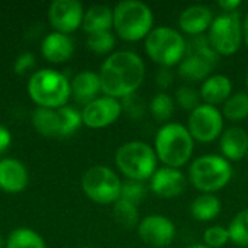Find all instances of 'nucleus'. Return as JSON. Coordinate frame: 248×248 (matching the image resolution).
<instances>
[{
    "mask_svg": "<svg viewBox=\"0 0 248 248\" xmlns=\"http://www.w3.org/2000/svg\"><path fill=\"white\" fill-rule=\"evenodd\" d=\"M28 185V171L25 166L15 158L0 161V189L9 193L22 192Z\"/></svg>",
    "mask_w": 248,
    "mask_h": 248,
    "instance_id": "obj_19",
    "label": "nucleus"
},
{
    "mask_svg": "<svg viewBox=\"0 0 248 248\" xmlns=\"http://www.w3.org/2000/svg\"><path fill=\"white\" fill-rule=\"evenodd\" d=\"M147 57L160 68H173L182 62L187 52L185 35L171 26H155L144 39Z\"/></svg>",
    "mask_w": 248,
    "mask_h": 248,
    "instance_id": "obj_5",
    "label": "nucleus"
},
{
    "mask_svg": "<svg viewBox=\"0 0 248 248\" xmlns=\"http://www.w3.org/2000/svg\"><path fill=\"white\" fill-rule=\"evenodd\" d=\"M83 29L87 35L112 31L113 28V9L105 4L92 6L87 12H84L83 17Z\"/></svg>",
    "mask_w": 248,
    "mask_h": 248,
    "instance_id": "obj_23",
    "label": "nucleus"
},
{
    "mask_svg": "<svg viewBox=\"0 0 248 248\" xmlns=\"http://www.w3.org/2000/svg\"><path fill=\"white\" fill-rule=\"evenodd\" d=\"M246 86H247V89H248V70H247V74H246Z\"/></svg>",
    "mask_w": 248,
    "mask_h": 248,
    "instance_id": "obj_41",
    "label": "nucleus"
},
{
    "mask_svg": "<svg viewBox=\"0 0 248 248\" xmlns=\"http://www.w3.org/2000/svg\"><path fill=\"white\" fill-rule=\"evenodd\" d=\"M138 237L140 240L153 248H166L173 244L177 235V228L174 222L158 214L144 217L138 227Z\"/></svg>",
    "mask_w": 248,
    "mask_h": 248,
    "instance_id": "obj_12",
    "label": "nucleus"
},
{
    "mask_svg": "<svg viewBox=\"0 0 248 248\" xmlns=\"http://www.w3.org/2000/svg\"><path fill=\"white\" fill-rule=\"evenodd\" d=\"M52 28L60 33H70L83 25L84 10L77 0H55L48 10Z\"/></svg>",
    "mask_w": 248,
    "mask_h": 248,
    "instance_id": "obj_14",
    "label": "nucleus"
},
{
    "mask_svg": "<svg viewBox=\"0 0 248 248\" xmlns=\"http://www.w3.org/2000/svg\"><path fill=\"white\" fill-rule=\"evenodd\" d=\"M202 102L211 106L224 105L232 94V81L225 74H211L199 89Z\"/></svg>",
    "mask_w": 248,
    "mask_h": 248,
    "instance_id": "obj_18",
    "label": "nucleus"
},
{
    "mask_svg": "<svg viewBox=\"0 0 248 248\" xmlns=\"http://www.w3.org/2000/svg\"><path fill=\"white\" fill-rule=\"evenodd\" d=\"M115 164L126 180L147 182L158 169L154 147L142 141H129L115 153Z\"/></svg>",
    "mask_w": 248,
    "mask_h": 248,
    "instance_id": "obj_6",
    "label": "nucleus"
},
{
    "mask_svg": "<svg viewBox=\"0 0 248 248\" xmlns=\"http://www.w3.org/2000/svg\"><path fill=\"white\" fill-rule=\"evenodd\" d=\"M185 248H209L208 246H205V244H190V246H187V247Z\"/></svg>",
    "mask_w": 248,
    "mask_h": 248,
    "instance_id": "obj_40",
    "label": "nucleus"
},
{
    "mask_svg": "<svg viewBox=\"0 0 248 248\" xmlns=\"http://www.w3.org/2000/svg\"><path fill=\"white\" fill-rule=\"evenodd\" d=\"M206 36L219 57H231L237 54L244 44L243 16L240 12L221 13L215 16Z\"/></svg>",
    "mask_w": 248,
    "mask_h": 248,
    "instance_id": "obj_8",
    "label": "nucleus"
},
{
    "mask_svg": "<svg viewBox=\"0 0 248 248\" xmlns=\"http://www.w3.org/2000/svg\"><path fill=\"white\" fill-rule=\"evenodd\" d=\"M115 44H116V39H115V33L112 31L87 35V46L94 54H100V55L108 54L115 48Z\"/></svg>",
    "mask_w": 248,
    "mask_h": 248,
    "instance_id": "obj_31",
    "label": "nucleus"
},
{
    "mask_svg": "<svg viewBox=\"0 0 248 248\" xmlns=\"http://www.w3.org/2000/svg\"><path fill=\"white\" fill-rule=\"evenodd\" d=\"M113 29L126 42L142 41L154 29V13L144 1H119L113 9Z\"/></svg>",
    "mask_w": 248,
    "mask_h": 248,
    "instance_id": "obj_4",
    "label": "nucleus"
},
{
    "mask_svg": "<svg viewBox=\"0 0 248 248\" xmlns=\"http://www.w3.org/2000/svg\"><path fill=\"white\" fill-rule=\"evenodd\" d=\"M174 81V74L171 71V68H158V71L155 73V83L161 90L169 89Z\"/></svg>",
    "mask_w": 248,
    "mask_h": 248,
    "instance_id": "obj_35",
    "label": "nucleus"
},
{
    "mask_svg": "<svg viewBox=\"0 0 248 248\" xmlns=\"http://www.w3.org/2000/svg\"><path fill=\"white\" fill-rule=\"evenodd\" d=\"M222 115L231 122H241L248 118V93L237 92L222 105Z\"/></svg>",
    "mask_w": 248,
    "mask_h": 248,
    "instance_id": "obj_26",
    "label": "nucleus"
},
{
    "mask_svg": "<svg viewBox=\"0 0 248 248\" xmlns=\"http://www.w3.org/2000/svg\"><path fill=\"white\" fill-rule=\"evenodd\" d=\"M6 248H46L39 234L29 228H17L10 232L6 241Z\"/></svg>",
    "mask_w": 248,
    "mask_h": 248,
    "instance_id": "obj_27",
    "label": "nucleus"
},
{
    "mask_svg": "<svg viewBox=\"0 0 248 248\" xmlns=\"http://www.w3.org/2000/svg\"><path fill=\"white\" fill-rule=\"evenodd\" d=\"M10 140H12L10 132L4 126L0 125V153H3L10 145Z\"/></svg>",
    "mask_w": 248,
    "mask_h": 248,
    "instance_id": "obj_38",
    "label": "nucleus"
},
{
    "mask_svg": "<svg viewBox=\"0 0 248 248\" xmlns=\"http://www.w3.org/2000/svg\"><path fill=\"white\" fill-rule=\"evenodd\" d=\"M232 176V163L221 154H203L190 163L187 180L201 193L215 195L230 185Z\"/></svg>",
    "mask_w": 248,
    "mask_h": 248,
    "instance_id": "obj_3",
    "label": "nucleus"
},
{
    "mask_svg": "<svg viewBox=\"0 0 248 248\" xmlns=\"http://www.w3.org/2000/svg\"><path fill=\"white\" fill-rule=\"evenodd\" d=\"M113 217L116 219V222L124 227V228H134V227H138L140 224V212H138V206L128 202V201H124V199H119L116 203H113Z\"/></svg>",
    "mask_w": 248,
    "mask_h": 248,
    "instance_id": "obj_29",
    "label": "nucleus"
},
{
    "mask_svg": "<svg viewBox=\"0 0 248 248\" xmlns=\"http://www.w3.org/2000/svg\"><path fill=\"white\" fill-rule=\"evenodd\" d=\"M174 102L179 108L190 113L192 110H195L198 106L202 105V97H201L199 90H196L192 86L185 84V86L177 87L174 93Z\"/></svg>",
    "mask_w": 248,
    "mask_h": 248,
    "instance_id": "obj_30",
    "label": "nucleus"
},
{
    "mask_svg": "<svg viewBox=\"0 0 248 248\" xmlns=\"http://www.w3.org/2000/svg\"><path fill=\"white\" fill-rule=\"evenodd\" d=\"M221 155L230 163L241 161L248 155V132L240 126H230L224 129L219 138Z\"/></svg>",
    "mask_w": 248,
    "mask_h": 248,
    "instance_id": "obj_17",
    "label": "nucleus"
},
{
    "mask_svg": "<svg viewBox=\"0 0 248 248\" xmlns=\"http://www.w3.org/2000/svg\"><path fill=\"white\" fill-rule=\"evenodd\" d=\"M243 31H244V44L248 46V12L243 17Z\"/></svg>",
    "mask_w": 248,
    "mask_h": 248,
    "instance_id": "obj_39",
    "label": "nucleus"
},
{
    "mask_svg": "<svg viewBox=\"0 0 248 248\" xmlns=\"http://www.w3.org/2000/svg\"><path fill=\"white\" fill-rule=\"evenodd\" d=\"M145 109H147L145 102L137 93L135 94H131V96H128V97L124 99L122 110H125L134 119H140L145 113Z\"/></svg>",
    "mask_w": 248,
    "mask_h": 248,
    "instance_id": "obj_34",
    "label": "nucleus"
},
{
    "mask_svg": "<svg viewBox=\"0 0 248 248\" xmlns=\"http://www.w3.org/2000/svg\"><path fill=\"white\" fill-rule=\"evenodd\" d=\"M80 248H92V247H80Z\"/></svg>",
    "mask_w": 248,
    "mask_h": 248,
    "instance_id": "obj_43",
    "label": "nucleus"
},
{
    "mask_svg": "<svg viewBox=\"0 0 248 248\" xmlns=\"http://www.w3.org/2000/svg\"><path fill=\"white\" fill-rule=\"evenodd\" d=\"M243 6L241 0H219L218 1V7L222 10V13H232V12H238V9Z\"/></svg>",
    "mask_w": 248,
    "mask_h": 248,
    "instance_id": "obj_37",
    "label": "nucleus"
},
{
    "mask_svg": "<svg viewBox=\"0 0 248 248\" xmlns=\"http://www.w3.org/2000/svg\"><path fill=\"white\" fill-rule=\"evenodd\" d=\"M122 113V103L118 99L102 96L87 103L81 110L83 124L93 129H100L112 125Z\"/></svg>",
    "mask_w": 248,
    "mask_h": 248,
    "instance_id": "obj_13",
    "label": "nucleus"
},
{
    "mask_svg": "<svg viewBox=\"0 0 248 248\" xmlns=\"http://www.w3.org/2000/svg\"><path fill=\"white\" fill-rule=\"evenodd\" d=\"M215 65L217 62L206 57L193 52H186V57L177 65V73L186 81H203L211 76Z\"/></svg>",
    "mask_w": 248,
    "mask_h": 248,
    "instance_id": "obj_20",
    "label": "nucleus"
},
{
    "mask_svg": "<svg viewBox=\"0 0 248 248\" xmlns=\"http://www.w3.org/2000/svg\"><path fill=\"white\" fill-rule=\"evenodd\" d=\"M230 241L228 228L222 225H212L203 232V244L209 248H222Z\"/></svg>",
    "mask_w": 248,
    "mask_h": 248,
    "instance_id": "obj_33",
    "label": "nucleus"
},
{
    "mask_svg": "<svg viewBox=\"0 0 248 248\" xmlns=\"http://www.w3.org/2000/svg\"><path fill=\"white\" fill-rule=\"evenodd\" d=\"M154 151L163 166L182 169L193 157L195 140L183 124L167 122L155 134Z\"/></svg>",
    "mask_w": 248,
    "mask_h": 248,
    "instance_id": "obj_2",
    "label": "nucleus"
},
{
    "mask_svg": "<svg viewBox=\"0 0 248 248\" xmlns=\"http://www.w3.org/2000/svg\"><path fill=\"white\" fill-rule=\"evenodd\" d=\"M3 244H4V243H3V238L0 237V248H3Z\"/></svg>",
    "mask_w": 248,
    "mask_h": 248,
    "instance_id": "obj_42",
    "label": "nucleus"
},
{
    "mask_svg": "<svg viewBox=\"0 0 248 248\" xmlns=\"http://www.w3.org/2000/svg\"><path fill=\"white\" fill-rule=\"evenodd\" d=\"M42 55L51 62H64L71 58L74 52L73 41L60 32H52L45 36L41 46Z\"/></svg>",
    "mask_w": 248,
    "mask_h": 248,
    "instance_id": "obj_21",
    "label": "nucleus"
},
{
    "mask_svg": "<svg viewBox=\"0 0 248 248\" xmlns=\"http://www.w3.org/2000/svg\"><path fill=\"white\" fill-rule=\"evenodd\" d=\"M225 118L217 106L202 103L189 113L187 129L195 142L211 144L221 138L224 132Z\"/></svg>",
    "mask_w": 248,
    "mask_h": 248,
    "instance_id": "obj_11",
    "label": "nucleus"
},
{
    "mask_svg": "<svg viewBox=\"0 0 248 248\" xmlns=\"http://www.w3.org/2000/svg\"><path fill=\"white\" fill-rule=\"evenodd\" d=\"M86 196L100 205L116 203L121 199L122 182L119 176L106 166H93L81 177Z\"/></svg>",
    "mask_w": 248,
    "mask_h": 248,
    "instance_id": "obj_9",
    "label": "nucleus"
},
{
    "mask_svg": "<svg viewBox=\"0 0 248 248\" xmlns=\"http://www.w3.org/2000/svg\"><path fill=\"white\" fill-rule=\"evenodd\" d=\"M148 110L154 121L161 122L164 125L174 115V110H176L174 97H171L166 92H158L151 97V100L148 103Z\"/></svg>",
    "mask_w": 248,
    "mask_h": 248,
    "instance_id": "obj_25",
    "label": "nucleus"
},
{
    "mask_svg": "<svg viewBox=\"0 0 248 248\" xmlns=\"http://www.w3.org/2000/svg\"><path fill=\"white\" fill-rule=\"evenodd\" d=\"M145 195H147V186L144 185V182H137V180L122 182L121 199L128 201L138 206V203L145 198Z\"/></svg>",
    "mask_w": 248,
    "mask_h": 248,
    "instance_id": "obj_32",
    "label": "nucleus"
},
{
    "mask_svg": "<svg viewBox=\"0 0 248 248\" xmlns=\"http://www.w3.org/2000/svg\"><path fill=\"white\" fill-rule=\"evenodd\" d=\"M99 92H102L100 77L93 71H81L71 81V93L74 99L84 106L97 99Z\"/></svg>",
    "mask_w": 248,
    "mask_h": 248,
    "instance_id": "obj_22",
    "label": "nucleus"
},
{
    "mask_svg": "<svg viewBox=\"0 0 248 248\" xmlns=\"http://www.w3.org/2000/svg\"><path fill=\"white\" fill-rule=\"evenodd\" d=\"M100 86L105 96L125 99L135 94L145 78V64L134 51H116L100 67Z\"/></svg>",
    "mask_w": 248,
    "mask_h": 248,
    "instance_id": "obj_1",
    "label": "nucleus"
},
{
    "mask_svg": "<svg viewBox=\"0 0 248 248\" xmlns=\"http://www.w3.org/2000/svg\"><path fill=\"white\" fill-rule=\"evenodd\" d=\"M28 93L39 108L60 109L71 96V84L67 77L55 70H39L28 83Z\"/></svg>",
    "mask_w": 248,
    "mask_h": 248,
    "instance_id": "obj_7",
    "label": "nucleus"
},
{
    "mask_svg": "<svg viewBox=\"0 0 248 248\" xmlns=\"http://www.w3.org/2000/svg\"><path fill=\"white\" fill-rule=\"evenodd\" d=\"M230 241L237 247H248V208L240 211L228 225Z\"/></svg>",
    "mask_w": 248,
    "mask_h": 248,
    "instance_id": "obj_28",
    "label": "nucleus"
},
{
    "mask_svg": "<svg viewBox=\"0 0 248 248\" xmlns=\"http://www.w3.org/2000/svg\"><path fill=\"white\" fill-rule=\"evenodd\" d=\"M35 64V57L31 54V52H25L22 55H19L16 58V62H15V71L17 74H22L25 73L28 68H31L32 65Z\"/></svg>",
    "mask_w": 248,
    "mask_h": 248,
    "instance_id": "obj_36",
    "label": "nucleus"
},
{
    "mask_svg": "<svg viewBox=\"0 0 248 248\" xmlns=\"http://www.w3.org/2000/svg\"><path fill=\"white\" fill-rule=\"evenodd\" d=\"M215 16L209 6L206 4H192L187 6L179 16V29L182 33L193 36H201L211 28Z\"/></svg>",
    "mask_w": 248,
    "mask_h": 248,
    "instance_id": "obj_16",
    "label": "nucleus"
},
{
    "mask_svg": "<svg viewBox=\"0 0 248 248\" xmlns=\"http://www.w3.org/2000/svg\"><path fill=\"white\" fill-rule=\"evenodd\" d=\"M32 124L45 137H67L80 128L83 119L80 112L68 106L60 109L38 108L32 115Z\"/></svg>",
    "mask_w": 248,
    "mask_h": 248,
    "instance_id": "obj_10",
    "label": "nucleus"
},
{
    "mask_svg": "<svg viewBox=\"0 0 248 248\" xmlns=\"http://www.w3.org/2000/svg\"><path fill=\"white\" fill-rule=\"evenodd\" d=\"M247 157H248V155H247Z\"/></svg>",
    "mask_w": 248,
    "mask_h": 248,
    "instance_id": "obj_44",
    "label": "nucleus"
},
{
    "mask_svg": "<svg viewBox=\"0 0 248 248\" xmlns=\"http://www.w3.org/2000/svg\"><path fill=\"white\" fill-rule=\"evenodd\" d=\"M187 185V177L180 169L158 167L150 179V190L160 199H174L180 196Z\"/></svg>",
    "mask_w": 248,
    "mask_h": 248,
    "instance_id": "obj_15",
    "label": "nucleus"
},
{
    "mask_svg": "<svg viewBox=\"0 0 248 248\" xmlns=\"http://www.w3.org/2000/svg\"><path fill=\"white\" fill-rule=\"evenodd\" d=\"M190 215L199 222H209L215 219L222 209V202L217 195L201 193L190 203Z\"/></svg>",
    "mask_w": 248,
    "mask_h": 248,
    "instance_id": "obj_24",
    "label": "nucleus"
}]
</instances>
